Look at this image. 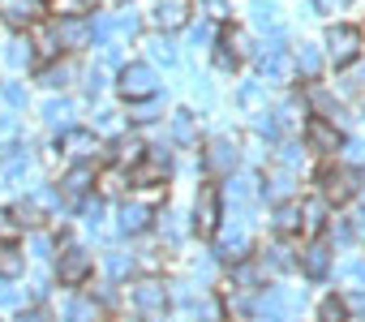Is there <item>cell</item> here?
<instances>
[{"mask_svg":"<svg viewBox=\"0 0 365 322\" xmlns=\"http://www.w3.org/2000/svg\"><path fill=\"white\" fill-rule=\"evenodd\" d=\"M43 219V202L39 198H22L18 207H14V224H22V228H35Z\"/></svg>","mask_w":365,"mask_h":322,"instance_id":"obj_31","label":"cell"},{"mask_svg":"<svg viewBox=\"0 0 365 322\" xmlns=\"http://www.w3.org/2000/svg\"><path fill=\"white\" fill-rule=\"evenodd\" d=\"M301 120H305V103H301V99H288V103L275 112V129H279V133H284V129H297Z\"/></svg>","mask_w":365,"mask_h":322,"instance_id":"obj_30","label":"cell"},{"mask_svg":"<svg viewBox=\"0 0 365 322\" xmlns=\"http://www.w3.org/2000/svg\"><path fill=\"white\" fill-rule=\"evenodd\" d=\"M292 61H297V69H301V73H305V78H314V73H318V69H322V52H318V48H314V43H301V48H297V56H292Z\"/></svg>","mask_w":365,"mask_h":322,"instance_id":"obj_33","label":"cell"},{"mask_svg":"<svg viewBox=\"0 0 365 322\" xmlns=\"http://www.w3.org/2000/svg\"><path fill=\"white\" fill-rule=\"evenodd\" d=\"M262 266H267V271H292L297 258H292L288 245H267V249H262Z\"/></svg>","mask_w":365,"mask_h":322,"instance_id":"obj_28","label":"cell"},{"mask_svg":"<svg viewBox=\"0 0 365 322\" xmlns=\"http://www.w3.org/2000/svg\"><path fill=\"white\" fill-rule=\"evenodd\" d=\"M168 301H172V292H168V284H163L159 275H146V279L133 284V305H138L146 318H150V313H163Z\"/></svg>","mask_w":365,"mask_h":322,"instance_id":"obj_8","label":"cell"},{"mask_svg":"<svg viewBox=\"0 0 365 322\" xmlns=\"http://www.w3.org/2000/svg\"><path fill=\"white\" fill-rule=\"evenodd\" d=\"M172 137L180 142V146H198V116L194 112H172Z\"/></svg>","mask_w":365,"mask_h":322,"instance_id":"obj_26","label":"cell"},{"mask_svg":"<svg viewBox=\"0 0 365 322\" xmlns=\"http://www.w3.org/2000/svg\"><path fill=\"white\" fill-rule=\"evenodd\" d=\"M133 120H138V125H146V120H155V103H150V99H142V108L133 112Z\"/></svg>","mask_w":365,"mask_h":322,"instance_id":"obj_57","label":"cell"},{"mask_svg":"<svg viewBox=\"0 0 365 322\" xmlns=\"http://www.w3.org/2000/svg\"><path fill=\"white\" fill-rule=\"evenodd\" d=\"M35 31V52H43V56H56L61 52V39H56V26H31Z\"/></svg>","mask_w":365,"mask_h":322,"instance_id":"obj_34","label":"cell"},{"mask_svg":"<svg viewBox=\"0 0 365 322\" xmlns=\"http://www.w3.org/2000/svg\"><path fill=\"white\" fill-rule=\"evenodd\" d=\"M91 5H95V0H52V14H61V18H86Z\"/></svg>","mask_w":365,"mask_h":322,"instance_id":"obj_39","label":"cell"},{"mask_svg":"<svg viewBox=\"0 0 365 322\" xmlns=\"http://www.w3.org/2000/svg\"><path fill=\"white\" fill-rule=\"evenodd\" d=\"M82 219H86V228L99 232V224H103V207H99V198H95V202H91V198L82 202Z\"/></svg>","mask_w":365,"mask_h":322,"instance_id":"obj_49","label":"cell"},{"mask_svg":"<svg viewBox=\"0 0 365 322\" xmlns=\"http://www.w3.org/2000/svg\"><path fill=\"white\" fill-rule=\"evenodd\" d=\"M133 266H138L133 254H125V249H108V275H112V279H125Z\"/></svg>","mask_w":365,"mask_h":322,"instance_id":"obj_36","label":"cell"},{"mask_svg":"<svg viewBox=\"0 0 365 322\" xmlns=\"http://www.w3.org/2000/svg\"><path fill=\"white\" fill-rule=\"evenodd\" d=\"M0 99H5L9 108H26V86L22 82H5L0 86Z\"/></svg>","mask_w":365,"mask_h":322,"instance_id":"obj_47","label":"cell"},{"mask_svg":"<svg viewBox=\"0 0 365 322\" xmlns=\"http://www.w3.org/2000/svg\"><path fill=\"white\" fill-rule=\"evenodd\" d=\"M361 108H365V103H361Z\"/></svg>","mask_w":365,"mask_h":322,"instance_id":"obj_62","label":"cell"},{"mask_svg":"<svg viewBox=\"0 0 365 322\" xmlns=\"http://www.w3.org/2000/svg\"><path fill=\"white\" fill-rule=\"evenodd\" d=\"M103 78H108L103 69H91V73H86V90H91V95H95V90H103Z\"/></svg>","mask_w":365,"mask_h":322,"instance_id":"obj_56","label":"cell"},{"mask_svg":"<svg viewBox=\"0 0 365 322\" xmlns=\"http://www.w3.org/2000/svg\"><path fill=\"white\" fill-rule=\"evenodd\" d=\"M91 185H95V172H91V164H73V168L61 177V194H65L69 202H86Z\"/></svg>","mask_w":365,"mask_h":322,"instance_id":"obj_18","label":"cell"},{"mask_svg":"<svg viewBox=\"0 0 365 322\" xmlns=\"http://www.w3.org/2000/svg\"><path fill=\"white\" fill-rule=\"evenodd\" d=\"M318 198H327V202H335V207H344V202H352L356 198V168L352 164H327L322 172H318Z\"/></svg>","mask_w":365,"mask_h":322,"instance_id":"obj_1","label":"cell"},{"mask_svg":"<svg viewBox=\"0 0 365 322\" xmlns=\"http://www.w3.org/2000/svg\"><path fill=\"white\" fill-rule=\"evenodd\" d=\"M202 168H207L211 177H232V168H237V142H232V137L207 142V150H202Z\"/></svg>","mask_w":365,"mask_h":322,"instance_id":"obj_10","label":"cell"},{"mask_svg":"<svg viewBox=\"0 0 365 322\" xmlns=\"http://www.w3.org/2000/svg\"><path fill=\"white\" fill-rule=\"evenodd\" d=\"M220 207H224L220 202V189L215 185H202L198 189V202H194V232L198 237H220V219H224Z\"/></svg>","mask_w":365,"mask_h":322,"instance_id":"obj_6","label":"cell"},{"mask_svg":"<svg viewBox=\"0 0 365 322\" xmlns=\"http://www.w3.org/2000/svg\"><path fill=\"white\" fill-rule=\"evenodd\" d=\"M95 133H120V112L103 108V112L95 116Z\"/></svg>","mask_w":365,"mask_h":322,"instance_id":"obj_48","label":"cell"},{"mask_svg":"<svg viewBox=\"0 0 365 322\" xmlns=\"http://www.w3.org/2000/svg\"><path fill=\"white\" fill-rule=\"evenodd\" d=\"M245 249H250V219H237L232 228H220V237H215V254L224 258V262H245Z\"/></svg>","mask_w":365,"mask_h":322,"instance_id":"obj_7","label":"cell"},{"mask_svg":"<svg viewBox=\"0 0 365 322\" xmlns=\"http://www.w3.org/2000/svg\"><path fill=\"white\" fill-rule=\"evenodd\" d=\"M339 301H344V309H348L352 318H365V288H348Z\"/></svg>","mask_w":365,"mask_h":322,"instance_id":"obj_46","label":"cell"},{"mask_svg":"<svg viewBox=\"0 0 365 322\" xmlns=\"http://www.w3.org/2000/svg\"><path fill=\"white\" fill-rule=\"evenodd\" d=\"M301 228V202H279V211H275V232H297Z\"/></svg>","mask_w":365,"mask_h":322,"instance_id":"obj_32","label":"cell"},{"mask_svg":"<svg viewBox=\"0 0 365 322\" xmlns=\"http://www.w3.org/2000/svg\"><path fill=\"white\" fill-rule=\"evenodd\" d=\"M22 292H14V288H0V309H22Z\"/></svg>","mask_w":365,"mask_h":322,"instance_id":"obj_53","label":"cell"},{"mask_svg":"<svg viewBox=\"0 0 365 322\" xmlns=\"http://www.w3.org/2000/svg\"><path fill=\"white\" fill-rule=\"evenodd\" d=\"M301 271H305L309 279H322V275L331 271V245H327V241H309V245L301 249Z\"/></svg>","mask_w":365,"mask_h":322,"instance_id":"obj_20","label":"cell"},{"mask_svg":"<svg viewBox=\"0 0 365 322\" xmlns=\"http://www.w3.org/2000/svg\"><path fill=\"white\" fill-rule=\"evenodd\" d=\"M322 224H327V198H305V202H301V232L318 237Z\"/></svg>","mask_w":365,"mask_h":322,"instance_id":"obj_25","label":"cell"},{"mask_svg":"<svg viewBox=\"0 0 365 322\" xmlns=\"http://www.w3.org/2000/svg\"><path fill=\"white\" fill-rule=\"evenodd\" d=\"M150 22L159 31H180V26L190 22V0H159L155 14H150Z\"/></svg>","mask_w":365,"mask_h":322,"instance_id":"obj_17","label":"cell"},{"mask_svg":"<svg viewBox=\"0 0 365 322\" xmlns=\"http://www.w3.org/2000/svg\"><path fill=\"white\" fill-rule=\"evenodd\" d=\"M254 22H258L262 31H279V9L267 5V0H258V5H254Z\"/></svg>","mask_w":365,"mask_h":322,"instance_id":"obj_40","label":"cell"},{"mask_svg":"<svg viewBox=\"0 0 365 322\" xmlns=\"http://www.w3.org/2000/svg\"><path fill=\"white\" fill-rule=\"evenodd\" d=\"M155 219H159V215H155V207H150V202H142V198H133V202H125V207H120V224H116V228H120L125 237H138V232H146Z\"/></svg>","mask_w":365,"mask_h":322,"instance_id":"obj_13","label":"cell"},{"mask_svg":"<svg viewBox=\"0 0 365 322\" xmlns=\"http://www.w3.org/2000/svg\"><path fill=\"white\" fill-rule=\"evenodd\" d=\"M146 52H150V61H163V65H172V61H176V48L168 43V35H155V39L146 43Z\"/></svg>","mask_w":365,"mask_h":322,"instance_id":"obj_42","label":"cell"},{"mask_svg":"<svg viewBox=\"0 0 365 322\" xmlns=\"http://www.w3.org/2000/svg\"><path fill=\"white\" fill-rule=\"evenodd\" d=\"M22 271H26V249L5 241V245H0V279H18Z\"/></svg>","mask_w":365,"mask_h":322,"instance_id":"obj_24","label":"cell"},{"mask_svg":"<svg viewBox=\"0 0 365 322\" xmlns=\"http://www.w3.org/2000/svg\"><path fill=\"white\" fill-rule=\"evenodd\" d=\"M352 237H356V228H352L348 219H331V241H335V245H348Z\"/></svg>","mask_w":365,"mask_h":322,"instance_id":"obj_50","label":"cell"},{"mask_svg":"<svg viewBox=\"0 0 365 322\" xmlns=\"http://www.w3.org/2000/svg\"><path fill=\"white\" fill-rule=\"evenodd\" d=\"M95 185H99V194H108V198H120L133 181L125 177V168H103L99 177H95Z\"/></svg>","mask_w":365,"mask_h":322,"instance_id":"obj_27","label":"cell"},{"mask_svg":"<svg viewBox=\"0 0 365 322\" xmlns=\"http://www.w3.org/2000/svg\"><path fill=\"white\" fill-rule=\"evenodd\" d=\"M339 279H348L352 288H365V258H356V262H344V266H339Z\"/></svg>","mask_w":365,"mask_h":322,"instance_id":"obj_45","label":"cell"},{"mask_svg":"<svg viewBox=\"0 0 365 322\" xmlns=\"http://www.w3.org/2000/svg\"><path fill=\"white\" fill-rule=\"evenodd\" d=\"M65 322H103V301L73 292V296L65 301Z\"/></svg>","mask_w":365,"mask_h":322,"instance_id":"obj_21","label":"cell"},{"mask_svg":"<svg viewBox=\"0 0 365 322\" xmlns=\"http://www.w3.org/2000/svg\"><path fill=\"white\" fill-rule=\"evenodd\" d=\"M9 232H14V224H9V215H5V211H0V245L9 241Z\"/></svg>","mask_w":365,"mask_h":322,"instance_id":"obj_59","label":"cell"},{"mask_svg":"<svg viewBox=\"0 0 365 322\" xmlns=\"http://www.w3.org/2000/svg\"><path fill=\"white\" fill-rule=\"evenodd\" d=\"M22 322H48V313L43 309H31V313H22Z\"/></svg>","mask_w":365,"mask_h":322,"instance_id":"obj_61","label":"cell"},{"mask_svg":"<svg viewBox=\"0 0 365 322\" xmlns=\"http://www.w3.org/2000/svg\"><path fill=\"white\" fill-rule=\"evenodd\" d=\"M168 177V168L163 164H138V172H133V185H159Z\"/></svg>","mask_w":365,"mask_h":322,"instance_id":"obj_43","label":"cell"},{"mask_svg":"<svg viewBox=\"0 0 365 322\" xmlns=\"http://www.w3.org/2000/svg\"><path fill=\"white\" fill-rule=\"evenodd\" d=\"M26 168H31V150H18V146H14L5 159H0V177H9V181H18Z\"/></svg>","mask_w":365,"mask_h":322,"instance_id":"obj_29","label":"cell"},{"mask_svg":"<svg viewBox=\"0 0 365 322\" xmlns=\"http://www.w3.org/2000/svg\"><path fill=\"white\" fill-rule=\"evenodd\" d=\"M39 0H0V18L9 26H39Z\"/></svg>","mask_w":365,"mask_h":322,"instance_id":"obj_19","label":"cell"},{"mask_svg":"<svg viewBox=\"0 0 365 322\" xmlns=\"http://www.w3.org/2000/svg\"><path fill=\"white\" fill-rule=\"evenodd\" d=\"M31 254H35V258H48V254H52V237L35 232V237H31Z\"/></svg>","mask_w":365,"mask_h":322,"instance_id":"obj_52","label":"cell"},{"mask_svg":"<svg viewBox=\"0 0 365 322\" xmlns=\"http://www.w3.org/2000/svg\"><path fill=\"white\" fill-rule=\"evenodd\" d=\"M245 56H250V35L232 26V31L220 39V48H215V61H220V69H237Z\"/></svg>","mask_w":365,"mask_h":322,"instance_id":"obj_14","label":"cell"},{"mask_svg":"<svg viewBox=\"0 0 365 322\" xmlns=\"http://www.w3.org/2000/svg\"><path fill=\"white\" fill-rule=\"evenodd\" d=\"M211 39V26H194V43H207Z\"/></svg>","mask_w":365,"mask_h":322,"instance_id":"obj_60","label":"cell"},{"mask_svg":"<svg viewBox=\"0 0 365 322\" xmlns=\"http://www.w3.org/2000/svg\"><path fill=\"white\" fill-rule=\"evenodd\" d=\"M297 181H301V172H292V168H284V164H275V159H271L262 194H267L271 202H292V189H297Z\"/></svg>","mask_w":365,"mask_h":322,"instance_id":"obj_12","label":"cell"},{"mask_svg":"<svg viewBox=\"0 0 365 322\" xmlns=\"http://www.w3.org/2000/svg\"><path fill=\"white\" fill-rule=\"evenodd\" d=\"M73 78H78V65H73V61H52L48 69H39V82H43L48 90H65Z\"/></svg>","mask_w":365,"mask_h":322,"instance_id":"obj_23","label":"cell"},{"mask_svg":"<svg viewBox=\"0 0 365 322\" xmlns=\"http://www.w3.org/2000/svg\"><path fill=\"white\" fill-rule=\"evenodd\" d=\"M43 120H48L52 129H69V103H65V99H48V103H43Z\"/></svg>","mask_w":365,"mask_h":322,"instance_id":"obj_37","label":"cell"},{"mask_svg":"<svg viewBox=\"0 0 365 322\" xmlns=\"http://www.w3.org/2000/svg\"><path fill=\"white\" fill-rule=\"evenodd\" d=\"M258 194H262V185H258L254 177H228V185H224V198H228L241 215H250V211H254Z\"/></svg>","mask_w":365,"mask_h":322,"instance_id":"obj_15","label":"cell"},{"mask_svg":"<svg viewBox=\"0 0 365 322\" xmlns=\"http://www.w3.org/2000/svg\"><path fill=\"white\" fill-rule=\"evenodd\" d=\"M318 322H348V309H344V301H339V296H327V301L318 305Z\"/></svg>","mask_w":365,"mask_h":322,"instance_id":"obj_38","label":"cell"},{"mask_svg":"<svg viewBox=\"0 0 365 322\" xmlns=\"http://www.w3.org/2000/svg\"><path fill=\"white\" fill-rule=\"evenodd\" d=\"M31 56H35V43H31V39H9V48H5V61H9L14 69L31 65Z\"/></svg>","mask_w":365,"mask_h":322,"instance_id":"obj_35","label":"cell"},{"mask_svg":"<svg viewBox=\"0 0 365 322\" xmlns=\"http://www.w3.org/2000/svg\"><path fill=\"white\" fill-rule=\"evenodd\" d=\"M241 103L245 108H258L262 103V86H241Z\"/></svg>","mask_w":365,"mask_h":322,"instance_id":"obj_54","label":"cell"},{"mask_svg":"<svg viewBox=\"0 0 365 322\" xmlns=\"http://www.w3.org/2000/svg\"><path fill=\"white\" fill-rule=\"evenodd\" d=\"M65 155L73 159V164H91V159L99 155V133H91V129H69V133H65Z\"/></svg>","mask_w":365,"mask_h":322,"instance_id":"obj_16","label":"cell"},{"mask_svg":"<svg viewBox=\"0 0 365 322\" xmlns=\"http://www.w3.org/2000/svg\"><path fill=\"white\" fill-rule=\"evenodd\" d=\"M155 224H159V232H163L168 241H180V237H185V224H180V219H176L172 211H163V215H159Z\"/></svg>","mask_w":365,"mask_h":322,"instance_id":"obj_44","label":"cell"},{"mask_svg":"<svg viewBox=\"0 0 365 322\" xmlns=\"http://www.w3.org/2000/svg\"><path fill=\"white\" fill-rule=\"evenodd\" d=\"M258 69H262V78H267V82H275V86L292 82V73H297V61H292V56L284 52V35H279V31L271 35V43H262Z\"/></svg>","mask_w":365,"mask_h":322,"instance_id":"obj_2","label":"cell"},{"mask_svg":"<svg viewBox=\"0 0 365 322\" xmlns=\"http://www.w3.org/2000/svg\"><path fill=\"white\" fill-rule=\"evenodd\" d=\"M228 14H232L228 0H207V18H211V22H224Z\"/></svg>","mask_w":365,"mask_h":322,"instance_id":"obj_51","label":"cell"},{"mask_svg":"<svg viewBox=\"0 0 365 322\" xmlns=\"http://www.w3.org/2000/svg\"><path fill=\"white\" fill-rule=\"evenodd\" d=\"M56 39L65 52H82L95 43V18H61L56 22Z\"/></svg>","mask_w":365,"mask_h":322,"instance_id":"obj_9","label":"cell"},{"mask_svg":"<svg viewBox=\"0 0 365 322\" xmlns=\"http://www.w3.org/2000/svg\"><path fill=\"white\" fill-rule=\"evenodd\" d=\"M275 164H284V168H292V172H301V164H305V150L288 142V146H279V150H275Z\"/></svg>","mask_w":365,"mask_h":322,"instance_id":"obj_41","label":"cell"},{"mask_svg":"<svg viewBox=\"0 0 365 322\" xmlns=\"http://www.w3.org/2000/svg\"><path fill=\"white\" fill-rule=\"evenodd\" d=\"M155 90H159V82H155V69H150L146 61H133V65L120 69V95H125L129 103L155 99Z\"/></svg>","mask_w":365,"mask_h":322,"instance_id":"obj_3","label":"cell"},{"mask_svg":"<svg viewBox=\"0 0 365 322\" xmlns=\"http://www.w3.org/2000/svg\"><path fill=\"white\" fill-rule=\"evenodd\" d=\"M344 5H348V0H314V9H318V14H339Z\"/></svg>","mask_w":365,"mask_h":322,"instance_id":"obj_55","label":"cell"},{"mask_svg":"<svg viewBox=\"0 0 365 322\" xmlns=\"http://www.w3.org/2000/svg\"><path fill=\"white\" fill-rule=\"evenodd\" d=\"M327 56L344 69V65H352L356 56H361V26H344V22H335L331 31H327Z\"/></svg>","mask_w":365,"mask_h":322,"instance_id":"obj_5","label":"cell"},{"mask_svg":"<svg viewBox=\"0 0 365 322\" xmlns=\"http://www.w3.org/2000/svg\"><path fill=\"white\" fill-rule=\"evenodd\" d=\"M305 142L318 155H335L339 150V125H331L327 116H309L305 120Z\"/></svg>","mask_w":365,"mask_h":322,"instance_id":"obj_11","label":"cell"},{"mask_svg":"<svg viewBox=\"0 0 365 322\" xmlns=\"http://www.w3.org/2000/svg\"><path fill=\"white\" fill-rule=\"evenodd\" d=\"M91 271H95V262H91V254H86L82 245H65V249H61V258H56V279H61L65 288H82V284L91 279Z\"/></svg>","mask_w":365,"mask_h":322,"instance_id":"obj_4","label":"cell"},{"mask_svg":"<svg viewBox=\"0 0 365 322\" xmlns=\"http://www.w3.org/2000/svg\"><path fill=\"white\" fill-rule=\"evenodd\" d=\"M348 159L352 164H365V142H348Z\"/></svg>","mask_w":365,"mask_h":322,"instance_id":"obj_58","label":"cell"},{"mask_svg":"<svg viewBox=\"0 0 365 322\" xmlns=\"http://www.w3.org/2000/svg\"><path fill=\"white\" fill-rule=\"evenodd\" d=\"M112 155H116V168H138L142 159H146V146H142V137H138V133H120Z\"/></svg>","mask_w":365,"mask_h":322,"instance_id":"obj_22","label":"cell"}]
</instances>
